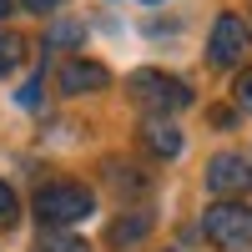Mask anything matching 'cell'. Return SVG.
<instances>
[{
    "label": "cell",
    "instance_id": "cell-4",
    "mask_svg": "<svg viewBox=\"0 0 252 252\" xmlns=\"http://www.w3.org/2000/svg\"><path fill=\"white\" fill-rule=\"evenodd\" d=\"M247 51H252L247 20H242V15H217L212 35H207V61H212L217 71H232V66H242V61H247Z\"/></svg>",
    "mask_w": 252,
    "mask_h": 252
},
{
    "label": "cell",
    "instance_id": "cell-7",
    "mask_svg": "<svg viewBox=\"0 0 252 252\" xmlns=\"http://www.w3.org/2000/svg\"><path fill=\"white\" fill-rule=\"evenodd\" d=\"M141 141L152 146L157 157H177V152H182V131H177L166 116H146V121H141Z\"/></svg>",
    "mask_w": 252,
    "mask_h": 252
},
{
    "label": "cell",
    "instance_id": "cell-15",
    "mask_svg": "<svg viewBox=\"0 0 252 252\" xmlns=\"http://www.w3.org/2000/svg\"><path fill=\"white\" fill-rule=\"evenodd\" d=\"M0 20H5V0H0Z\"/></svg>",
    "mask_w": 252,
    "mask_h": 252
},
{
    "label": "cell",
    "instance_id": "cell-13",
    "mask_svg": "<svg viewBox=\"0 0 252 252\" xmlns=\"http://www.w3.org/2000/svg\"><path fill=\"white\" fill-rule=\"evenodd\" d=\"M81 40V26H56L51 31V46H76Z\"/></svg>",
    "mask_w": 252,
    "mask_h": 252
},
{
    "label": "cell",
    "instance_id": "cell-5",
    "mask_svg": "<svg viewBox=\"0 0 252 252\" xmlns=\"http://www.w3.org/2000/svg\"><path fill=\"white\" fill-rule=\"evenodd\" d=\"M207 187L222 197V202H232V197H247L252 192V161L237 157V152H222L207 161Z\"/></svg>",
    "mask_w": 252,
    "mask_h": 252
},
{
    "label": "cell",
    "instance_id": "cell-8",
    "mask_svg": "<svg viewBox=\"0 0 252 252\" xmlns=\"http://www.w3.org/2000/svg\"><path fill=\"white\" fill-rule=\"evenodd\" d=\"M146 227H152V217H146V212H126V217L111 227V247H126V242L146 237Z\"/></svg>",
    "mask_w": 252,
    "mask_h": 252
},
{
    "label": "cell",
    "instance_id": "cell-14",
    "mask_svg": "<svg viewBox=\"0 0 252 252\" xmlns=\"http://www.w3.org/2000/svg\"><path fill=\"white\" fill-rule=\"evenodd\" d=\"M26 5H31V10H56L61 0H26Z\"/></svg>",
    "mask_w": 252,
    "mask_h": 252
},
{
    "label": "cell",
    "instance_id": "cell-9",
    "mask_svg": "<svg viewBox=\"0 0 252 252\" xmlns=\"http://www.w3.org/2000/svg\"><path fill=\"white\" fill-rule=\"evenodd\" d=\"M40 252H91L81 237H61V232H46V242H40Z\"/></svg>",
    "mask_w": 252,
    "mask_h": 252
},
{
    "label": "cell",
    "instance_id": "cell-10",
    "mask_svg": "<svg viewBox=\"0 0 252 252\" xmlns=\"http://www.w3.org/2000/svg\"><path fill=\"white\" fill-rule=\"evenodd\" d=\"M15 217H20V202H15V192H10V187L0 182V227H10Z\"/></svg>",
    "mask_w": 252,
    "mask_h": 252
},
{
    "label": "cell",
    "instance_id": "cell-1",
    "mask_svg": "<svg viewBox=\"0 0 252 252\" xmlns=\"http://www.w3.org/2000/svg\"><path fill=\"white\" fill-rule=\"evenodd\" d=\"M91 212H96V197H91V187H81V182H51V187L35 192V217L46 227L86 222Z\"/></svg>",
    "mask_w": 252,
    "mask_h": 252
},
{
    "label": "cell",
    "instance_id": "cell-2",
    "mask_svg": "<svg viewBox=\"0 0 252 252\" xmlns=\"http://www.w3.org/2000/svg\"><path fill=\"white\" fill-rule=\"evenodd\" d=\"M202 237L222 252H247L252 247V207L242 202H212L202 217Z\"/></svg>",
    "mask_w": 252,
    "mask_h": 252
},
{
    "label": "cell",
    "instance_id": "cell-6",
    "mask_svg": "<svg viewBox=\"0 0 252 252\" xmlns=\"http://www.w3.org/2000/svg\"><path fill=\"white\" fill-rule=\"evenodd\" d=\"M56 86L66 91V96H91V91H106V86H111V71L101 66V61H81V56H71V61H61Z\"/></svg>",
    "mask_w": 252,
    "mask_h": 252
},
{
    "label": "cell",
    "instance_id": "cell-12",
    "mask_svg": "<svg viewBox=\"0 0 252 252\" xmlns=\"http://www.w3.org/2000/svg\"><path fill=\"white\" fill-rule=\"evenodd\" d=\"M232 91H237V106H242V111H252V71H242V76H237V86H232Z\"/></svg>",
    "mask_w": 252,
    "mask_h": 252
},
{
    "label": "cell",
    "instance_id": "cell-3",
    "mask_svg": "<svg viewBox=\"0 0 252 252\" xmlns=\"http://www.w3.org/2000/svg\"><path fill=\"white\" fill-rule=\"evenodd\" d=\"M131 96H136V106H141V111H152V116L182 111L187 101H192L187 81L166 76V71H136V76H131Z\"/></svg>",
    "mask_w": 252,
    "mask_h": 252
},
{
    "label": "cell",
    "instance_id": "cell-11",
    "mask_svg": "<svg viewBox=\"0 0 252 252\" xmlns=\"http://www.w3.org/2000/svg\"><path fill=\"white\" fill-rule=\"evenodd\" d=\"M15 61H20V40H15V35H5V31H0V71H10Z\"/></svg>",
    "mask_w": 252,
    "mask_h": 252
}]
</instances>
